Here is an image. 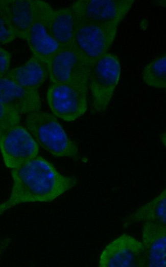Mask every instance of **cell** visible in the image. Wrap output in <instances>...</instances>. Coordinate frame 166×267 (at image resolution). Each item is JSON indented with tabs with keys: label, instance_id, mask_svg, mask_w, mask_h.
Here are the masks:
<instances>
[{
	"label": "cell",
	"instance_id": "18",
	"mask_svg": "<svg viewBox=\"0 0 166 267\" xmlns=\"http://www.w3.org/2000/svg\"><path fill=\"white\" fill-rule=\"evenodd\" d=\"M21 115L0 102V126H8L19 124Z\"/></svg>",
	"mask_w": 166,
	"mask_h": 267
},
{
	"label": "cell",
	"instance_id": "1",
	"mask_svg": "<svg viewBox=\"0 0 166 267\" xmlns=\"http://www.w3.org/2000/svg\"><path fill=\"white\" fill-rule=\"evenodd\" d=\"M11 193L0 204V215L21 203L52 201L78 184L75 178L61 174L40 156L11 169Z\"/></svg>",
	"mask_w": 166,
	"mask_h": 267
},
{
	"label": "cell",
	"instance_id": "9",
	"mask_svg": "<svg viewBox=\"0 0 166 267\" xmlns=\"http://www.w3.org/2000/svg\"><path fill=\"white\" fill-rule=\"evenodd\" d=\"M134 0H78L70 6L79 22L119 25Z\"/></svg>",
	"mask_w": 166,
	"mask_h": 267
},
{
	"label": "cell",
	"instance_id": "2",
	"mask_svg": "<svg viewBox=\"0 0 166 267\" xmlns=\"http://www.w3.org/2000/svg\"><path fill=\"white\" fill-rule=\"evenodd\" d=\"M25 121L26 128L38 145L53 156L75 160L80 158L77 145L53 114L40 110L33 111L26 114Z\"/></svg>",
	"mask_w": 166,
	"mask_h": 267
},
{
	"label": "cell",
	"instance_id": "20",
	"mask_svg": "<svg viewBox=\"0 0 166 267\" xmlns=\"http://www.w3.org/2000/svg\"><path fill=\"white\" fill-rule=\"evenodd\" d=\"M11 54L6 49L0 47V77L4 76L9 70Z\"/></svg>",
	"mask_w": 166,
	"mask_h": 267
},
{
	"label": "cell",
	"instance_id": "8",
	"mask_svg": "<svg viewBox=\"0 0 166 267\" xmlns=\"http://www.w3.org/2000/svg\"><path fill=\"white\" fill-rule=\"evenodd\" d=\"M99 267H147L142 242L123 234L109 243L101 252Z\"/></svg>",
	"mask_w": 166,
	"mask_h": 267
},
{
	"label": "cell",
	"instance_id": "16",
	"mask_svg": "<svg viewBox=\"0 0 166 267\" xmlns=\"http://www.w3.org/2000/svg\"><path fill=\"white\" fill-rule=\"evenodd\" d=\"M154 222L166 225V190L127 216L123 222L125 228L139 222Z\"/></svg>",
	"mask_w": 166,
	"mask_h": 267
},
{
	"label": "cell",
	"instance_id": "15",
	"mask_svg": "<svg viewBox=\"0 0 166 267\" xmlns=\"http://www.w3.org/2000/svg\"><path fill=\"white\" fill-rule=\"evenodd\" d=\"M77 22L70 6L57 10L52 8L49 15L50 32L61 47L73 44Z\"/></svg>",
	"mask_w": 166,
	"mask_h": 267
},
{
	"label": "cell",
	"instance_id": "5",
	"mask_svg": "<svg viewBox=\"0 0 166 267\" xmlns=\"http://www.w3.org/2000/svg\"><path fill=\"white\" fill-rule=\"evenodd\" d=\"M77 22L73 44L86 59L93 63L108 53L115 39L118 25Z\"/></svg>",
	"mask_w": 166,
	"mask_h": 267
},
{
	"label": "cell",
	"instance_id": "11",
	"mask_svg": "<svg viewBox=\"0 0 166 267\" xmlns=\"http://www.w3.org/2000/svg\"><path fill=\"white\" fill-rule=\"evenodd\" d=\"M0 102L20 115H26L41 108L38 90L24 88L4 76L0 77Z\"/></svg>",
	"mask_w": 166,
	"mask_h": 267
},
{
	"label": "cell",
	"instance_id": "3",
	"mask_svg": "<svg viewBox=\"0 0 166 267\" xmlns=\"http://www.w3.org/2000/svg\"><path fill=\"white\" fill-rule=\"evenodd\" d=\"M121 72L120 59L112 53H107L93 63L89 73L88 88L94 112L100 113L107 110L119 81Z\"/></svg>",
	"mask_w": 166,
	"mask_h": 267
},
{
	"label": "cell",
	"instance_id": "7",
	"mask_svg": "<svg viewBox=\"0 0 166 267\" xmlns=\"http://www.w3.org/2000/svg\"><path fill=\"white\" fill-rule=\"evenodd\" d=\"M88 89L76 85L51 83L46 92L51 110L65 121L76 120L87 110Z\"/></svg>",
	"mask_w": 166,
	"mask_h": 267
},
{
	"label": "cell",
	"instance_id": "19",
	"mask_svg": "<svg viewBox=\"0 0 166 267\" xmlns=\"http://www.w3.org/2000/svg\"><path fill=\"white\" fill-rule=\"evenodd\" d=\"M16 37L7 20L0 12V45L10 43Z\"/></svg>",
	"mask_w": 166,
	"mask_h": 267
},
{
	"label": "cell",
	"instance_id": "14",
	"mask_svg": "<svg viewBox=\"0 0 166 267\" xmlns=\"http://www.w3.org/2000/svg\"><path fill=\"white\" fill-rule=\"evenodd\" d=\"M20 86L38 90L49 76L46 65L34 56L4 75Z\"/></svg>",
	"mask_w": 166,
	"mask_h": 267
},
{
	"label": "cell",
	"instance_id": "6",
	"mask_svg": "<svg viewBox=\"0 0 166 267\" xmlns=\"http://www.w3.org/2000/svg\"><path fill=\"white\" fill-rule=\"evenodd\" d=\"M0 151L5 165L11 170L38 156L39 145L19 124L0 126Z\"/></svg>",
	"mask_w": 166,
	"mask_h": 267
},
{
	"label": "cell",
	"instance_id": "21",
	"mask_svg": "<svg viewBox=\"0 0 166 267\" xmlns=\"http://www.w3.org/2000/svg\"><path fill=\"white\" fill-rule=\"evenodd\" d=\"M160 140L161 141V142L163 143H164V146H165V134L164 133V134H162L160 135Z\"/></svg>",
	"mask_w": 166,
	"mask_h": 267
},
{
	"label": "cell",
	"instance_id": "12",
	"mask_svg": "<svg viewBox=\"0 0 166 267\" xmlns=\"http://www.w3.org/2000/svg\"><path fill=\"white\" fill-rule=\"evenodd\" d=\"M37 0H0V12L16 37L25 40L34 17Z\"/></svg>",
	"mask_w": 166,
	"mask_h": 267
},
{
	"label": "cell",
	"instance_id": "4",
	"mask_svg": "<svg viewBox=\"0 0 166 267\" xmlns=\"http://www.w3.org/2000/svg\"><path fill=\"white\" fill-rule=\"evenodd\" d=\"M93 63L86 59L72 44L61 47L47 64L51 83H64L88 88Z\"/></svg>",
	"mask_w": 166,
	"mask_h": 267
},
{
	"label": "cell",
	"instance_id": "10",
	"mask_svg": "<svg viewBox=\"0 0 166 267\" xmlns=\"http://www.w3.org/2000/svg\"><path fill=\"white\" fill-rule=\"evenodd\" d=\"M52 7L46 2L37 0L33 22L25 40L33 54L47 64L61 46L51 34L48 26V18Z\"/></svg>",
	"mask_w": 166,
	"mask_h": 267
},
{
	"label": "cell",
	"instance_id": "13",
	"mask_svg": "<svg viewBox=\"0 0 166 267\" xmlns=\"http://www.w3.org/2000/svg\"><path fill=\"white\" fill-rule=\"evenodd\" d=\"M147 267L166 266V225L154 222H144L142 230Z\"/></svg>",
	"mask_w": 166,
	"mask_h": 267
},
{
	"label": "cell",
	"instance_id": "17",
	"mask_svg": "<svg viewBox=\"0 0 166 267\" xmlns=\"http://www.w3.org/2000/svg\"><path fill=\"white\" fill-rule=\"evenodd\" d=\"M142 79L149 86L156 88H165V54L156 58L145 67L142 72Z\"/></svg>",
	"mask_w": 166,
	"mask_h": 267
}]
</instances>
